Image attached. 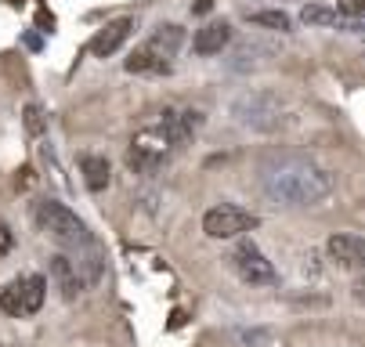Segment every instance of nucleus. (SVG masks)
Listing matches in <instances>:
<instances>
[{
  "mask_svg": "<svg viewBox=\"0 0 365 347\" xmlns=\"http://www.w3.org/2000/svg\"><path fill=\"white\" fill-rule=\"evenodd\" d=\"M51 279L58 282V289H62V296L66 301H73V296L83 289V275H80V264L73 261V257H66V254H55L51 257Z\"/></svg>",
  "mask_w": 365,
  "mask_h": 347,
  "instance_id": "obj_11",
  "label": "nucleus"
},
{
  "mask_svg": "<svg viewBox=\"0 0 365 347\" xmlns=\"http://www.w3.org/2000/svg\"><path fill=\"white\" fill-rule=\"evenodd\" d=\"M228 43H232V26L221 19V22H206L202 29H195V36H192V51L202 55V58H210V55H221Z\"/></svg>",
  "mask_w": 365,
  "mask_h": 347,
  "instance_id": "obj_9",
  "label": "nucleus"
},
{
  "mask_svg": "<svg viewBox=\"0 0 365 347\" xmlns=\"http://www.w3.org/2000/svg\"><path fill=\"white\" fill-rule=\"evenodd\" d=\"M326 254H329V261H336L340 268H358V264L365 261V242H361V235H354V232H336V235H329V242H326Z\"/></svg>",
  "mask_w": 365,
  "mask_h": 347,
  "instance_id": "obj_8",
  "label": "nucleus"
},
{
  "mask_svg": "<svg viewBox=\"0 0 365 347\" xmlns=\"http://www.w3.org/2000/svg\"><path fill=\"white\" fill-rule=\"evenodd\" d=\"M11 246H15V232H11L4 221H0V257L11 254Z\"/></svg>",
  "mask_w": 365,
  "mask_h": 347,
  "instance_id": "obj_18",
  "label": "nucleus"
},
{
  "mask_svg": "<svg viewBox=\"0 0 365 347\" xmlns=\"http://www.w3.org/2000/svg\"><path fill=\"white\" fill-rule=\"evenodd\" d=\"M145 43L152 47V51H160L163 58H170V62H174V55L181 51V43H185V29H181V26H174V22H170V26H160V29H155Z\"/></svg>",
  "mask_w": 365,
  "mask_h": 347,
  "instance_id": "obj_14",
  "label": "nucleus"
},
{
  "mask_svg": "<svg viewBox=\"0 0 365 347\" xmlns=\"http://www.w3.org/2000/svg\"><path fill=\"white\" fill-rule=\"evenodd\" d=\"M239 340H242L246 347H250V343H268V340H272V333H268V329H253V333H246V329H242V333H239Z\"/></svg>",
  "mask_w": 365,
  "mask_h": 347,
  "instance_id": "obj_17",
  "label": "nucleus"
},
{
  "mask_svg": "<svg viewBox=\"0 0 365 347\" xmlns=\"http://www.w3.org/2000/svg\"><path fill=\"white\" fill-rule=\"evenodd\" d=\"M232 264H235V271H239V279L242 282H250V286H272L279 275H275V268H272V261L260 254V246L253 242V239H239L235 242V250H232Z\"/></svg>",
  "mask_w": 365,
  "mask_h": 347,
  "instance_id": "obj_5",
  "label": "nucleus"
},
{
  "mask_svg": "<svg viewBox=\"0 0 365 347\" xmlns=\"http://www.w3.org/2000/svg\"><path fill=\"white\" fill-rule=\"evenodd\" d=\"M210 8H214V0H199V4H195V15H206Z\"/></svg>",
  "mask_w": 365,
  "mask_h": 347,
  "instance_id": "obj_19",
  "label": "nucleus"
},
{
  "mask_svg": "<svg viewBox=\"0 0 365 347\" xmlns=\"http://www.w3.org/2000/svg\"><path fill=\"white\" fill-rule=\"evenodd\" d=\"M250 228H257V217L235 203H217L202 214V232L210 239H239Z\"/></svg>",
  "mask_w": 365,
  "mask_h": 347,
  "instance_id": "obj_4",
  "label": "nucleus"
},
{
  "mask_svg": "<svg viewBox=\"0 0 365 347\" xmlns=\"http://www.w3.org/2000/svg\"><path fill=\"white\" fill-rule=\"evenodd\" d=\"M260 188L272 203L304 210L329 200L336 188V174L307 156H272L260 167Z\"/></svg>",
  "mask_w": 365,
  "mask_h": 347,
  "instance_id": "obj_1",
  "label": "nucleus"
},
{
  "mask_svg": "<svg viewBox=\"0 0 365 347\" xmlns=\"http://www.w3.org/2000/svg\"><path fill=\"white\" fill-rule=\"evenodd\" d=\"M130 33H134V19H113L106 29H98V36L91 40V55H94V58L116 55L120 47L130 40Z\"/></svg>",
  "mask_w": 365,
  "mask_h": 347,
  "instance_id": "obj_7",
  "label": "nucleus"
},
{
  "mask_svg": "<svg viewBox=\"0 0 365 347\" xmlns=\"http://www.w3.org/2000/svg\"><path fill=\"white\" fill-rule=\"evenodd\" d=\"M43 296H47L43 275H19L0 289V311L11 318H29L43 308Z\"/></svg>",
  "mask_w": 365,
  "mask_h": 347,
  "instance_id": "obj_3",
  "label": "nucleus"
},
{
  "mask_svg": "<svg viewBox=\"0 0 365 347\" xmlns=\"http://www.w3.org/2000/svg\"><path fill=\"white\" fill-rule=\"evenodd\" d=\"M33 221H36V228L47 235V239H55L58 246H87L91 242V235H87V224L66 207V203H58V200H40L36 207H33Z\"/></svg>",
  "mask_w": 365,
  "mask_h": 347,
  "instance_id": "obj_2",
  "label": "nucleus"
},
{
  "mask_svg": "<svg viewBox=\"0 0 365 347\" xmlns=\"http://www.w3.org/2000/svg\"><path fill=\"white\" fill-rule=\"evenodd\" d=\"M300 22H304V26H322V29L361 33V19H344L336 8H326V4H307V8L300 11Z\"/></svg>",
  "mask_w": 365,
  "mask_h": 347,
  "instance_id": "obj_10",
  "label": "nucleus"
},
{
  "mask_svg": "<svg viewBox=\"0 0 365 347\" xmlns=\"http://www.w3.org/2000/svg\"><path fill=\"white\" fill-rule=\"evenodd\" d=\"M246 19L253 26H264V29H275V33H289L293 29V19L286 11H279V8H272V11H250Z\"/></svg>",
  "mask_w": 365,
  "mask_h": 347,
  "instance_id": "obj_15",
  "label": "nucleus"
},
{
  "mask_svg": "<svg viewBox=\"0 0 365 347\" xmlns=\"http://www.w3.org/2000/svg\"><path fill=\"white\" fill-rule=\"evenodd\" d=\"M80 174H83V185L91 192H106L109 181H113V170H109L106 156H80Z\"/></svg>",
  "mask_w": 365,
  "mask_h": 347,
  "instance_id": "obj_13",
  "label": "nucleus"
},
{
  "mask_svg": "<svg viewBox=\"0 0 365 347\" xmlns=\"http://www.w3.org/2000/svg\"><path fill=\"white\" fill-rule=\"evenodd\" d=\"M336 11L344 19H361L365 15V0H336Z\"/></svg>",
  "mask_w": 365,
  "mask_h": 347,
  "instance_id": "obj_16",
  "label": "nucleus"
},
{
  "mask_svg": "<svg viewBox=\"0 0 365 347\" xmlns=\"http://www.w3.org/2000/svg\"><path fill=\"white\" fill-rule=\"evenodd\" d=\"M235 116L253 130H272L279 123V102L272 94H242L235 102Z\"/></svg>",
  "mask_w": 365,
  "mask_h": 347,
  "instance_id": "obj_6",
  "label": "nucleus"
},
{
  "mask_svg": "<svg viewBox=\"0 0 365 347\" xmlns=\"http://www.w3.org/2000/svg\"><path fill=\"white\" fill-rule=\"evenodd\" d=\"M123 66H127V73H138V76H167L174 69V62L163 58L160 51H152L148 43H141L138 51H130V58Z\"/></svg>",
  "mask_w": 365,
  "mask_h": 347,
  "instance_id": "obj_12",
  "label": "nucleus"
}]
</instances>
